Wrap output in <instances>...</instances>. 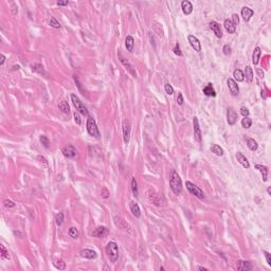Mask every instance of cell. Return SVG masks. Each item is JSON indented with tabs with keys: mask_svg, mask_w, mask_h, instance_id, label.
Masks as SVG:
<instances>
[{
	"mask_svg": "<svg viewBox=\"0 0 271 271\" xmlns=\"http://www.w3.org/2000/svg\"><path fill=\"white\" fill-rule=\"evenodd\" d=\"M255 168L260 171L262 177H263V181L266 182V181H267V177H268V167L267 166L262 165V164H255Z\"/></svg>",
	"mask_w": 271,
	"mask_h": 271,
	"instance_id": "603a6c76",
	"label": "cell"
},
{
	"mask_svg": "<svg viewBox=\"0 0 271 271\" xmlns=\"http://www.w3.org/2000/svg\"><path fill=\"white\" fill-rule=\"evenodd\" d=\"M211 150H212V153L215 154L216 156H223V154H225L222 148H221L219 145H217V144H212Z\"/></svg>",
	"mask_w": 271,
	"mask_h": 271,
	"instance_id": "f546056e",
	"label": "cell"
},
{
	"mask_svg": "<svg viewBox=\"0 0 271 271\" xmlns=\"http://www.w3.org/2000/svg\"><path fill=\"white\" fill-rule=\"evenodd\" d=\"M236 159H237V161L239 162L245 168H249L250 167V163L249 161H248V159L243 156V153H240V151H237L236 153Z\"/></svg>",
	"mask_w": 271,
	"mask_h": 271,
	"instance_id": "d6986e66",
	"label": "cell"
},
{
	"mask_svg": "<svg viewBox=\"0 0 271 271\" xmlns=\"http://www.w3.org/2000/svg\"><path fill=\"white\" fill-rule=\"evenodd\" d=\"M251 125H252V120H251L250 118H248V116H246V118H243L242 120V126L243 128H250Z\"/></svg>",
	"mask_w": 271,
	"mask_h": 271,
	"instance_id": "836d02e7",
	"label": "cell"
},
{
	"mask_svg": "<svg viewBox=\"0 0 271 271\" xmlns=\"http://www.w3.org/2000/svg\"><path fill=\"white\" fill-rule=\"evenodd\" d=\"M253 14H254V11H253L252 9H250V7L243 6L242 9V16H243V20H245L246 22L250 20L251 17L253 16Z\"/></svg>",
	"mask_w": 271,
	"mask_h": 271,
	"instance_id": "e0dca14e",
	"label": "cell"
},
{
	"mask_svg": "<svg viewBox=\"0 0 271 271\" xmlns=\"http://www.w3.org/2000/svg\"><path fill=\"white\" fill-rule=\"evenodd\" d=\"M4 61H6V56L3 55V54H1V61H0V65H3L4 64Z\"/></svg>",
	"mask_w": 271,
	"mask_h": 271,
	"instance_id": "816d5d0a",
	"label": "cell"
},
{
	"mask_svg": "<svg viewBox=\"0 0 271 271\" xmlns=\"http://www.w3.org/2000/svg\"><path fill=\"white\" fill-rule=\"evenodd\" d=\"M240 113L243 114V118H246V116H249V110H248V108H246V107H242L240 108Z\"/></svg>",
	"mask_w": 271,
	"mask_h": 271,
	"instance_id": "c3c4849f",
	"label": "cell"
},
{
	"mask_svg": "<svg viewBox=\"0 0 271 271\" xmlns=\"http://www.w3.org/2000/svg\"><path fill=\"white\" fill-rule=\"evenodd\" d=\"M58 109L61 111H63L64 113H69L70 112V107H69L68 103L66 101H63L61 104L58 105Z\"/></svg>",
	"mask_w": 271,
	"mask_h": 271,
	"instance_id": "1f68e13d",
	"label": "cell"
},
{
	"mask_svg": "<svg viewBox=\"0 0 271 271\" xmlns=\"http://www.w3.org/2000/svg\"><path fill=\"white\" fill-rule=\"evenodd\" d=\"M54 267L58 270H64L66 268V263L64 262L63 260H57L55 263H54Z\"/></svg>",
	"mask_w": 271,
	"mask_h": 271,
	"instance_id": "e575fe53",
	"label": "cell"
},
{
	"mask_svg": "<svg viewBox=\"0 0 271 271\" xmlns=\"http://www.w3.org/2000/svg\"><path fill=\"white\" fill-rule=\"evenodd\" d=\"M106 234H107V229H106V227H103V226L98 227L91 233V235H92L93 237H98V238L103 237V236H105Z\"/></svg>",
	"mask_w": 271,
	"mask_h": 271,
	"instance_id": "ffe728a7",
	"label": "cell"
},
{
	"mask_svg": "<svg viewBox=\"0 0 271 271\" xmlns=\"http://www.w3.org/2000/svg\"><path fill=\"white\" fill-rule=\"evenodd\" d=\"M61 153L66 158L69 159H75L76 156H78V151H76V148L74 147L73 145H66L63 147L61 150Z\"/></svg>",
	"mask_w": 271,
	"mask_h": 271,
	"instance_id": "8992f818",
	"label": "cell"
},
{
	"mask_svg": "<svg viewBox=\"0 0 271 271\" xmlns=\"http://www.w3.org/2000/svg\"><path fill=\"white\" fill-rule=\"evenodd\" d=\"M86 127H87V131H88V133L91 137L96 138V139H100V137H101L100 130H99V128H98V125H96V123H95V120H94L91 116H88Z\"/></svg>",
	"mask_w": 271,
	"mask_h": 271,
	"instance_id": "3957f363",
	"label": "cell"
},
{
	"mask_svg": "<svg viewBox=\"0 0 271 271\" xmlns=\"http://www.w3.org/2000/svg\"><path fill=\"white\" fill-rule=\"evenodd\" d=\"M227 84H228V87H229V90H230V92L232 93V95H234V96L237 95L238 92H239V88H238L237 83H236L233 78H228Z\"/></svg>",
	"mask_w": 271,
	"mask_h": 271,
	"instance_id": "7c38bea8",
	"label": "cell"
},
{
	"mask_svg": "<svg viewBox=\"0 0 271 271\" xmlns=\"http://www.w3.org/2000/svg\"><path fill=\"white\" fill-rule=\"evenodd\" d=\"M0 251H1V257L6 258V260H10V255H9V251H7L6 248H4L3 245L0 246Z\"/></svg>",
	"mask_w": 271,
	"mask_h": 271,
	"instance_id": "f35d334b",
	"label": "cell"
},
{
	"mask_svg": "<svg viewBox=\"0 0 271 271\" xmlns=\"http://www.w3.org/2000/svg\"><path fill=\"white\" fill-rule=\"evenodd\" d=\"M125 46L126 49H127L128 52H133V46H135V39H133V36L128 35L125 38Z\"/></svg>",
	"mask_w": 271,
	"mask_h": 271,
	"instance_id": "cb8c5ba5",
	"label": "cell"
},
{
	"mask_svg": "<svg viewBox=\"0 0 271 271\" xmlns=\"http://www.w3.org/2000/svg\"><path fill=\"white\" fill-rule=\"evenodd\" d=\"M170 186L175 195H180L181 192H182V181H181L180 176L178 175V173L175 170L171 171Z\"/></svg>",
	"mask_w": 271,
	"mask_h": 271,
	"instance_id": "6da1fadb",
	"label": "cell"
},
{
	"mask_svg": "<svg viewBox=\"0 0 271 271\" xmlns=\"http://www.w3.org/2000/svg\"><path fill=\"white\" fill-rule=\"evenodd\" d=\"M267 193L269 194V195H271V188H267Z\"/></svg>",
	"mask_w": 271,
	"mask_h": 271,
	"instance_id": "db71d44e",
	"label": "cell"
},
{
	"mask_svg": "<svg viewBox=\"0 0 271 271\" xmlns=\"http://www.w3.org/2000/svg\"><path fill=\"white\" fill-rule=\"evenodd\" d=\"M233 22V24L236 27L238 23H239V18H238V15L237 14H233L232 15V20H231Z\"/></svg>",
	"mask_w": 271,
	"mask_h": 271,
	"instance_id": "bcb514c9",
	"label": "cell"
},
{
	"mask_svg": "<svg viewBox=\"0 0 271 271\" xmlns=\"http://www.w3.org/2000/svg\"><path fill=\"white\" fill-rule=\"evenodd\" d=\"M69 236L72 238H78V230L75 227H71L69 229Z\"/></svg>",
	"mask_w": 271,
	"mask_h": 271,
	"instance_id": "8d00e7d4",
	"label": "cell"
},
{
	"mask_svg": "<svg viewBox=\"0 0 271 271\" xmlns=\"http://www.w3.org/2000/svg\"><path fill=\"white\" fill-rule=\"evenodd\" d=\"M3 205H4V207H6V208H14L15 207V203L12 200H10V199H6V200H4L3 201Z\"/></svg>",
	"mask_w": 271,
	"mask_h": 271,
	"instance_id": "7bdbcfd3",
	"label": "cell"
},
{
	"mask_svg": "<svg viewBox=\"0 0 271 271\" xmlns=\"http://www.w3.org/2000/svg\"><path fill=\"white\" fill-rule=\"evenodd\" d=\"M223 27H225L226 31L228 32L229 34H233L235 33L236 31V27L233 24V22L230 20V19H226L225 22H223Z\"/></svg>",
	"mask_w": 271,
	"mask_h": 271,
	"instance_id": "7402d4cb",
	"label": "cell"
},
{
	"mask_svg": "<svg viewBox=\"0 0 271 271\" xmlns=\"http://www.w3.org/2000/svg\"><path fill=\"white\" fill-rule=\"evenodd\" d=\"M209 27H210V29L214 32L216 37H218V38H221V37H222V32H221L219 23H217L216 21H211L210 23H209Z\"/></svg>",
	"mask_w": 271,
	"mask_h": 271,
	"instance_id": "5bb4252c",
	"label": "cell"
},
{
	"mask_svg": "<svg viewBox=\"0 0 271 271\" xmlns=\"http://www.w3.org/2000/svg\"><path fill=\"white\" fill-rule=\"evenodd\" d=\"M148 198H150V200L155 205H160V203H161L160 196H159L158 194H156L154 191H150V192H148Z\"/></svg>",
	"mask_w": 271,
	"mask_h": 271,
	"instance_id": "44dd1931",
	"label": "cell"
},
{
	"mask_svg": "<svg viewBox=\"0 0 271 271\" xmlns=\"http://www.w3.org/2000/svg\"><path fill=\"white\" fill-rule=\"evenodd\" d=\"M252 265L249 262H246V260H237L236 263V269L240 270V271H249L252 270Z\"/></svg>",
	"mask_w": 271,
	"mask_h": 271,
	"instance_id": "4fadbf2b",
	"label": "cell"
},
{
	"mask_svg": "<svg viewBox=\"0 0 271 271\" xmlns=\"http://www.w3.org/2000/svg\"><path fill=\"white\" fill-rule=\"evenodd\" d=\"M118 56H119V59H120V61H121V63L126 67V69H127V70H128L129 73H130L131 75L133 76V78H137V72H136V70H135V68H133V65L129 63V61H128L126 58H124L123 55H122L120 52H119V53H118Z\"/></svg>",
	"mask_w": 271,
	"mask_h": 271,
	"instance_id": "9c48e42d",
	"label": "cell"
},
{
	"mask_svg": "<svg viewBox=\"0 0 271 271\" xmlns=\"http://www.w3.org/2000/svg\"><path fill=\"white\" fill-rule=\"evenodd\" d=\"M68 0H66V1H57V6H68Z\"/></svg>",
	"mask_w": 271,
	"mask_h": 271,
	"instance_id": "f907efd6",
	"label": "cell"
},
{
	"mask_svg": "<svg viewBox=\"0 0 271 271\" xmlns=\"http://www.w3.org/2000/svg\"><path fill=\"white\" fill-rule=\"evenodd\" d=\"M243 75L246 76V79H247L248 83H251V82L253 81V70L250 66H247L245 68V73H243Z\"/></svg>",
	"mask_w": 271,
	"mask_h": 271,
	"instance_id": "4316f807",
	"label": "cell"
},
{
	"mask_svg": "<svg viewBox=\"0 0 271 271\" xmlns=\"http://www.w3.org/2000/svg\"><path fill=\"white\" fill-rule=\"evenodd\" d=\"M197 270H203V271H207V270H208V268H205V267H202V266H198V267H197Z\"/></svg>",
	"mask_w": 271,
	"mask_h": 271,
	"instance_id": "f5cc1de1",
	"label": "cell"
},
{
	"mask_svg": "<svg viewBox=\"0 0 271 271\" xmlns=\"http://www.w3.org/2000/svg\"><path fill=\"white\" fill-rule=\"evenodd\" d=\"M227 121L229 125H234L237 121V113L233 107H229L227 111Z\"/></svg>",
	"mask_w": 271,
	"mask_h": 271,
	"instance_id": "30bf717a",
	"label": "cell"
},
{
	"mask_svg": "<svg viewBox=\"0 0 271 271\" xmlns=\"http://www.w3.org/2000/svg\"><path fill=\"white\" fill-rule=\"evenodd\" d=\"M193 127H194V139H195V141H197L198 143H201L202 136H201L199 122H198V119L196 118V116L193 119Z\"/></svg>",
	"mask_w": 271,
	"mask_h": 271,
	"instance_id": "ba28073f",
	"label": "cell"
},
{
	"mask_svg": "<svg viewBox=\"0 0 271 271\" xmlns=\"http://www.w3.org/2000/svg\"><path fill=\"white\" fill-rule=\"evenodd\" d=\"M39 140H40V143L43 144V145L46 148H49L50 147V141H49V139L47 138V136H40V138H39Z\"/></svg>",
	"mask_w": 271,
	"mask_h": 271,
	"instance_id": "74e56055",
	"label": "cell"
},
{
	"mask_svg": "<svg viewBox=\"0 0 271 271\" xmlns=\"http://www.w3.org/2000/svg\"><path fill=\"white\" fill-rule=\"evenodd\" d=\"M131 191H133V194L135 197H138V183H137V180L135 177H131Z\"/></svg>",
	"mask_w": 271,
	"mask_h": 271,
	"instance_id": "4dcf8cb0",
	"label": "cell"
},
{
	"mask_svg": "<svg viewBox=\"0 0 271 271\" xmlns=\"http://www.w3.org/2000/svg\"><path fill=\"white\" fill-rule=\"evenodd\" d=\"M260 54H262L260 48V47H255L254 51H253V54H252V63L254 64V65H257L258 64V61H260Z\"/></svg>",
	"mask_w": 271,
	"mask_h": 271,
	"instance_id": "484cf974",
	"label": "cell"
},
{
	"mask_svg": "<svg viewBox=\"0 0 271 271\" xmlns=\"http://www.w3.org/2000/svg\"><path fill=\"white\" fill-rule=\"evenodd\" d=\"M188 43H190V44L192 46V48L194 49V50L197 51V52L201 51V44L197 37L194 36V35H188Z\"/></svg>",
	"mask_w": 271,
	"mask_h": 271,
	"instance_id": "8fae6325",
	"label": "cell"
},
{
	"mask_svg": "<svg viewBox=\"0 0 271 271\" xmlns=\"http://www.w3.org/2000/svg\"><path fill=\"white\" fill-rule=\"evenodd\" d=\"M263 253H264L265 257H266V262H267L268 266H271V256H270V253L268 252V251H263Z\"/></svg>",
	"mask_w": 271,
	"mask_h": 271,
	"instance_id": "ee69618b",
	"label": "cell"
},
{
	"mask_svg": "<svg viewBox=\"0 0 271 271\" xmlns=\"http://www.w3.org/2000/svg\"><path fill=\"white\" fill-rule=\"evenodd\" d=\"M74 121H75V123L78 124V125H81L82 124V120H81V116H79V114H78V111H75V112H74Z\"/></svg>",
	"mask_w": 271,
	"mask_h": 271,
	"instance_id": "f6af8a7d",
	"label": "cell"
},
{
	"mask_svg": "<svg viewBox=\"0 0 271 271\" xmlns=\"http://www.w3.org/2000/svg\"><path fill=\"white\" fill-rule=\"evenodd\" d=\"M122 127H123V139H124V142L127 144L130 140V122H129L127 119L123 121V124H122Z\"/></svg>",
	"mask_w": 271,
	"mask_h": 271,
	"instance_id": "52a82bcc",
	"label": "cell"
},
{
	"mask_svg": "<svg viewBox=\"0 0 271 271\" xmlns=\"http://www.w3.org/2000/svg\"><path fill=\"white\" fill-rule=\"evenodd\" d=\"M233 76H234V81L235 82H243V78H245V75H243V72L239 69H236L233 72Z\"/></svg>",
	"mask_w": 271,
	"mask_h": 271,
	"instance_id": "83f0119b",
	"label": "cell"
},
{
	"mask_svg": "<svg viewBox=\"0 0 271 271\" xmlns=\"http://www.w3.org/2000/svg\"><path fill=\"white\" fill-rule=\"evenodd\" d=\"M129 209H130L131 214L135 216L136 218L141 217V210H140V208H139V205L137 202H135V201H130V202H129Z\"/></svg>",
	"mask_w": 271,
	"mask_h": 271,
	"instance_id": "9a60e30c",
	"label": "cell"
},
{
	"mask_svg": "<svg viewBox=\"0 0 271 271\" xmlns=\"http://www.w3.org/2000/svg\"><path fill=\"white\" fill-rule=\"evenodd\" d=\"M185 185H186V188L188 190V192L192 194V195H195L196 197L199 198V199H201V200H203L205 198V193H203V191L201 190L199 186L194 184V183L191 182V181H186Z\"/></svg>",
	"mask_w": 271,
	"mask_h": 271,
	"instance_id": "277c9868",
	"label": "cell"
},
{
	"mask_svg": "<svg viewBox=\"0 0 271 271\" xmlns=\"http://www.w3.org/2000/svg\"><path fill=\"white\" fill-rule=\"evenodd\" d=\"M173 51H174V53H175L176 55H178V56L182 55V52H181V50H180V46H179V44H175V47H174Z\"/></svg>",
	"mask_w": 271,
	"mask_h": 271,
	"instance_id": "b9f144b4",
	"label": "cell"
},
{
	"mask_svg": "<svg viewBox=\"0 0 271 271\" xmlns=\"http://www.w3.org/2000/svg\"><path fill=\"white\" fill-rule=\"evenodd\" d=\"M181 9H182L183 14L190 15L193 12V4L188 0H184V1L181 2Z\"/></svg>",
	"mask_w": 271,
	"mask_h": 271,
	"instance_id": "ac0fdd59",
	"label": "cell"
},
{
	"mask_svg": "<svg viewBox=\"0 0 271 271\" xmlns=\"http://www.w3.org/2000/svg\"><path fill=\"white\" fill-rule=\"evenodd\" d=\"M164 89H165V92L167 93L168 95H171V94L174 93V88L170 84H165V85H164Z\"/></svg>",
	"mask_w": 271,
	"mask_h": 271,
	"instance_id": "60d3db41",
	"label": "cell"
},
{
	"mask_svg": "<svg viewBox=\"0 0 271 271\" xmlns=\"http://www.w3.org/2000/svg\"><path fill=\"white\" fill-rule=\"evenodd\" d=\"M63 222H64V213L58 212L55 215V223H56V226L61 227V226L63 225Z\"/></svg>",
	"mask_w": 271,
	"mask_h": 271,
	"instance_id": "d6a6232c",
	"label": "cell"
},
{
	"mask_svg": "<svg viewBox=\"0 0 271 271\" xmlns=\"http://www.w3.org/2000/svg\"><path fill=\"white\" fill-rule=\"evenodd\" d=\"M49 24H50L52 28H54V29H59V28H61V23H59V22L56 20L55 17H51V18H50V21H49Z\"/></svg>",
	"mask_w": 271,
	"mask_h": 271,
	"instance_id": "d590c367",
	"label": "cell"
},
{
	"mask_svg": "<svg viewBox=\"0 0 271 271\" xmlns=\"http://www.w3.org/2000/svg\"><path fill=\"white\" fill-rule=\"evenodd\" d=\"M109 196H110V192H109V191L106 188H102V190H101V197L104 198V199H107V198H109Z\"/></svg>",
	"mask_w": 271,
	"mask_h": 271,
	"instance_id": "ab89813d",
	"label": "cell"
},
{
	"mask_svg": "<svg viewBox=\"0 0 271 271\" xmlns=\"http://www.w3.org/2000/svg\"><path fill=\"white\" fill-rule=\"evenodd\" d=\"M81 256L84 257V258H88V260H94V258H96V252L91 249H83L81 251Z\"/></svg>",
	"mask_w": 271,
	"mask_h": 271,
	"instance_id": "2e32d148",
	"label": "cell"
},
{
	"mask_svg": "<svg viewBox=\"0 0 271 271\" xmlns=\"http://www.w3.org/2000/svg\"><path fill=\"white\" fill-rule=\"evenodd\" d=\"M71 101H72V103H73L74 107L76 108V110H78L79 113L84 114V116H88V110H87L86 106L84 105L83 102L79 100V98L76 95V94H74V93L71 94Z\"/></svg>",
	"mask_w": 271,
	"mask_h": 271,
	"instance_id": "5b68a950",
	"label": "cell"
},
{
	"mask_svg": "<svg viewBox=\"0 0 271 271\" xmlns=\"http://www.w3.org/2000/svg\"><path fill=\"white\" fill-rule=\"evenodd\" d=\"M177 104H178V105H182V104H183V96H182V94H181V93H178Z\"/></svg>",
	"mask_w": 271,
	"mask_h": 271,
	"instance_id": "681fc988",
	"label": "cell"
},
{
	"mask_svg": "<svg viewBox=\"0 0 271 271\" xmlns=\"http://www.w3.org/2000/svg\"><path fill=\"white\" fill-rule=\"evenodd\" d=\"M247 146H248V148H249L250 150H252V151L256 150L257 147H258L256 141H255L254 139H251V138L247 139Z\"/></svg>",
	"mask_w": 271,
	"mask_h": 271,
	"instance_id": "f1b7e54d",
	"label": "cell"
},
{
	"mask_svg": "<svg viewBox=\"0 0 271 271\" xmlns=\"http://www.w3.org/2000/svg\"><path fill=\"white\" fill-rule=\"evenodd\" d=\"M222 51H223V53H225L226 55H230V54H231V47L229 46V44H225V46H223V48H222Z\"/></svg>",
	"mask_w": 271,
	"mask_h": 271,
	"instance_id": "7dc6e473",
	"label": "cell"
},
{
	"mask_svg": "<svg viewBox=\"0 0 271 271\" xmlns=\"http://www.w3.org/2000/svg\"><path fill=\"white\" fill-rule=\"evenodd\" d=\"M203 93L205 94L207 96H216V91L213 88V85L211 83H209L207 86L203 88Z\"/></svg>",
	"mask_w": 271,
	"mask_h": 271,
	"instance_id": "d4e9b609",
	"label": "cell"
},
{
	"mask_svg": "<svg viewBox=\"0 0 271 271\" xmlns=\"http://www.w3.org/2000/svg\"><path fill=\"white\" fill-rule=\"evenodd\" d=\"M105 251H106V254H107L109 260H110L111 263H116V260H118V258H119V248H118L116 243L109 242L107 243V246H106Z\"/></svg>",
	"mask_w": 271,
	"mask_h": 271,
	"instance_id": "7a4b0ae2",
	"label": "cell"
}]
</instances>
